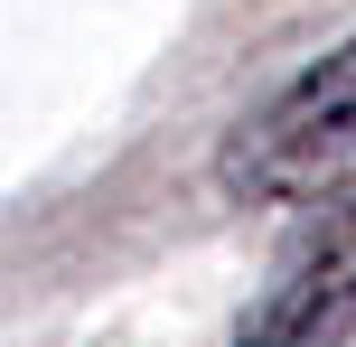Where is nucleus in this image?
Returning <instances> with one entry per match:
<instances>
[{
    "mask_svg": "<svg viewBox=\"0 0 356 347\" xmlns=\"http://www.w3.org/2000/svg\"><path fill=\"white\" fill-rule=\"evenodd\" d=\"M347 338H356V197L309 207L272 254L253 310L234 319V347H347Z\"/></svg>",
    "mask_w": 356,
    "mask_h": 347,
    "instance_id": "2",
    "label": "nucleus"
},
{
    "mask_svg": "<svg viewBox=\"0 0 356 347\" xmlns=\"http://www.w3.org/2000/svg\"><path fill=\"white\" fill-rule=\"evenodd\" d=\"M216 179L234 207H338L356 197V38L300 66L263 113L225 131L216 150Z\"/></svg>",
    "mask_w": 356,
    "mask_h": 347,
    "instance_id": "1",
    "label": "nucleus"
}]
</instances>
